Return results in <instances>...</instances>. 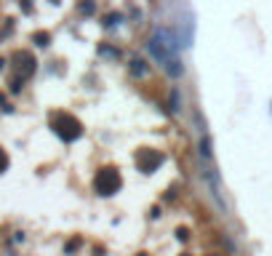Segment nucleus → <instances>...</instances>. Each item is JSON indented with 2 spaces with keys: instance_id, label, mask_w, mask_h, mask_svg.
I'll use <instances>...</instances> for the list:
<instances>
[{
  "instance_id": "20e7f679",
  "label": "nucleus",
  "mask_w": 272,
  "mask_h": 256,
  "mask_svg": "<svg viewBox=\"0 0 272 256\" xmlns=\"http://www.w3.org/2000/svg\"><path fill=\"white\" fill-rule=\"evenodd\" d=\"M13 61H16V75L21 77V80H27V77L35 72V59L29 56V53H16Z\"/></svg>"
},
{
  "instance_id": "6e6552de",
  "label": "nucleus",
  "mask_w": 272,
  "mask_h": 256,
  "mask_svg": "<svg viewBox=\"0 0 272 256\" xmlns=\"http://www.w3.org/2000/svg\"><path fill=\"white\" fill-rule=\"evenodd\" d=\"M120 21V13H110V16H104V24L107 27H115Z\"/></svg>"
},
{
  "instance_id": "9b49d317",
  "label": "nucleus",
  "mask_w": 272,
  "mask_h": 256,
  "mask_svg": "<svg viewBox=\"0 0 272 256\" xmlns=\"http://www.w3.org/2000/svg\"><path fill=\"white\" fill-rule=\"evenodd\" d=\"M176 238H179V240H187V238H190L187 227H179V230H176Z\"/></svg>"
},
{
  "instance_id": "f257e3e1",
  "label": "nucleus",
  "mask_w": 272,
  "mask_h": 256,
  "mask_svg": "<svg viewBox=\"0 0 272 256\" xmlns=\"http://www.w3.org/2000/svg\"><path fill=\"white\" fill-rule=\"evenodd\" d=\"M53 131H56L64 142H75V139H80L83 126H80V120L72 118V115H56V118H53Z\"/></svg>"
},
{
  "instance_id": "39448f33",
  "label": "nucleus",
  "mask_w": 272,
  "mask_h": 256,
  "mask_svg": "<svg viewBox=\"0 0 272 256\" xmlns=\"http://www.w3.org/2000/svg\"><path fill=\"white\" fill-rule=\"evenodd\" d=\"M131 72L136 77H144V75H150V67H147L142 59H131Z\"/></svg>"
},
{
  "instance_id": "f03ea898",
  "label": "nucleus",
  "mask_w": 272,
  "mask_h": 256,
  "mask_svg": "<svg viewBox=\"0 0 272 256\" xmlns=\"http://www.w3.org/2000/svg\"><path fill=\"white\" fill-rule=\"evenodd\" d=\"M120 174L115 168H102L96 174V179H94V187L99 195H115V192L120 190Z\"/></svg>"
},
{
  "instance_id": "1a4fd4ad",
  "label": "nucleus",
  "mask_w": 272,
  "mask_h": 256,
  "mask_svg": "<svg viewBox=\"0 0 272 256\" xmlns=\"http://www.w3.org/2000/svg\"><path fill=\"white\" fill-rule=\"evenodd\" d=\"M99 53H102V56H110V59H118V51H115V48H107V45H102V48H99Z\"/></svg>"
},
{
  "instance_id": "0eeeda50",
  "label": "nucleus",
  "mask_w": 272,
  "mask_h": 256,
  "mask_svg": "<svg viewBox=\"0 0 272 256\" xmlns=\"http://www.w3.org/2000/svg\"><path fill=\"white\" fill-rule=\"evenodd\" d=\"M94 11H96V3H94V0H85V3H80V13H85V16H91Z\"/></svg>"
},
{
  "instance_id": "9d476101",
  "label": "nucleus",
  "mask_w": 272,
  "mask_h": 256,
  "mask_svg": "<svg viewBox=\"0 0 272 256\" xmlns=\"http://www.w3.org/2000/svg\"><path fill=\"white\" fill-rule=\"evenodd\" d=\"M5 168H8V155H5L3 150H0V174H3Z\"/></svg>"
},
{
  "instance_id": "423d86ee",
  "label": "nucleus",
  "mask_w": 272,
  "mask_h": 256,
  "mask_svg": "<svg viewBox=\"0 0 272 256\" xmlns=\"http://www.w3.org/2000/svg\"><path fill=\"white\" fill-rule=\"evenodd\" d=\"M32 40H35V45L45 48V45L51 43V35H48V32H35V35H32Z\"/></svg>"
},
{
  "instance_id": "7ed1b4c3",
  "label": "nucleus",
  "mask_w": 272,
  "mask_h": 256,
  "mask_svg": "<svg viewBox=\"0 0 272 256\" xmlns=\"http://www.w3.org/2000/svg\"><path fill=\"white\" fill-rule=\"evenodd\" d=\"M136 166H139V171H144V174H152V171H158L163 166V155L158 150H139Z\"/></svg>"
},
{
  "instance_id": "f8f14e48",
  "label": "nucleus",
  "mask_w": 272,
  "mask_h": 256,
  "mask_svg": "<svg viewBox=\"0 0 272 256\" xmlns=\"http://www.w3.org/2000/svg\"><path fill=\"white\" fill-rule=\"evenodd\" d=\"M184 256H187V254H184Z\"/></svg>"
}]
</instances>
